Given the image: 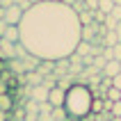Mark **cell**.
Wrapping results in <instances>:
<instances>
[{
  "instance_id": "24",
  "label": "cell",
  "mask_w": 121,
  "mask_h": 121,
  "mask_svg": "<svg viewBox=\"0 0 121 121\" xmlns=\"http://www.w3.org/2000/svg\"><path fill=\"white\" fill-rule=\"evenodd\" d=\"M7 27H9V25H7L5 21L0 18V39H2V34H5V30H7Z\"/></svg>"
},
{
  "instance_id": "9",
  "label": "cell",
  "mask_w": 121,
  "mask_h": 121,
  "mask_svg": "<svg viewBox=\"0 0 121 121\" xmlns=\"http://www.w3.org/2000/svg\"><path fill=\"white\" fill-rule=\"evenodd\" d=\"M12 108H14L12 94H2L0 96V110H2V112H12Z\"/></svg>"
},
{
  "instance_id": "26",
  "label": "cell",
  "mask_w": 121,
  "mask_h": 121,
  "mask_svg": "<svg viewBox=\"0 0 121 121\" xmlns=\"http://www.w3.org/2000/svg\"><path fill=\"white\" fill-rule=\"evenodd\" d=\"M114 32H117V39H119V43H121V23L117 25V30H114Z\"/></svg>"
},
{
  "instance_id": "8",
  "label": "cell",
  "mask_w": 121,
  "mask_h": 121,
  "mask_svg": "<svg viewBox=\"0 0 121 121\" xmlns=\"http://www.w3.org/2000/svg\"><path fill=\"white\" fill-rule=\"evenodd\" d=\"M2 39L12 41V43H21V30H18V25H9L5 30V34H2Z\"/></svg>"
},
{
  "instance_id": "11",
  "label": "cell",
  "mask_w": 121,
  "mask_h": 121,
  "mask_svg": "<svg viewBox=\"0 0 121 121\" xmlns=\"http://www.w3.org/2000/svg\"><path fill=\"white\" fill-rule=\"evenodd\" d=\"M103 112H105V103H103V98H94V103H91V114L101 117Z\"/></svg>"
},
{
  "instance_id": "27",
  "label": "cell",
  "mask_w": 121,
  "mask_h": 121,
  "mask_svg": "<svg viewBox=\"0 0 121 121\" xmlns=\"http://www.w3.org/2000/svg\"><path fill=\"white\" fill-rule=\"evenodd\" d=\"M112 2H114V5H119V7H121V0H112Z\"/></svg>"
},
{
  "instance_id": "10",
  "label": "cell",
  "mask_w": 121,
  "mask_h": 121,
  "mask_svg": "<svg viewBox=\"0 0 121 121\" xmlns=\"http://www.w3.org/2000/svg\"><path fill=\"white\" fill-rule=\"evenodd\" d=\"M103 43H105V48H114L117 43H119V39H117V32H114V30L105 32V39H103Z\"/></svg>"
},
{
  "instance_id": "25",
  "label": "cell",
  "mask_w": 121,
  "mask_h": 121,
  "mask_svg": "<svg viewBox=\"0 0 121 121\" xmlns=\"http://www.w3.org/2000/svg\"><path fill=\"white\" fill-rule=\"evenodd\" d=\"M0 121H9V112H2L0 110Z\"/></svg>"
},
{
  "instance_id": "15",
  "label": "cell",
  "mask_w": 121,
  "mask_h": 121,
  "mask_svg": "<svg viewBox=\"0 0 121 121\" xmlns=\"http://www.w3.org/2000/svg\"><path fill=\"white\" fill-rule=\"evenodd\" d=\"M87 12H98V0H82Z\"/></svg>"
},
{
  "instance_id": "20",
  "label": "cell",
  "mask_w": 121,
  "mask_h": 121,
  "mask_svg": "<svg viewBox=\"0 0 121 121\" xmlns=\"http://www.w3.org/2000/svg\"><path fill=\"white\" fill-rule=\"evenodd\" d=\"M71 85H73V82H71V78H64V80H60V82H57V87H62V89H69Z\"/></svg>"
},
{
  "instance_id": "14",
  "label": "cell",
  "mask_w": 121,
  "mask_h": 121,
  "mask_svg": "<svg viewBox=\"0 0 121 121\" xmlns=\"http://www.w3.org/2000/svg\"><path fill=\"white\" fill-rule=\"evenodd\" d=\"M91 16H94V12H80L78 14V18H80V25L87 27L89 23H91Z\"/></svg>"
},
{
  "instance_id": "1",
  "label": "cell",
  "mask_w": 121,
  "mask_h": 121,
  "mask_svg": "<svg viewBox=\"0 0 121 121\" xmlns=\"http://www.w3.org/2000/svg\"><path fill=\"white\" fill-rule=\"evenodd\" d=\"M21 46L39 62H62L75 55L82 41V25L73 7L46 0L23 14L18 23Z\"/></svg>"
},
{
  "instance_id": "6",
  "label": "cell",
  "mask_w": 121,
  "mask_h": 121,
  "mask_svg": "<svg viewBox=\"0 0 121 121\" xmlns=\"http://www.w3.org/2000/svg\"><path fill=\"white\" fill-rule=\"evenodd\" d=\"M16 46L18 43H12V41H7V39H0V50L5 53V60H16Z\"/></svg>"
},
{
  "instance_id": "29",
  "label": "cell",
  "mask_w": 121,
  "mask_h": 121,
  "mask_svg": "<svg viewBox=\"0 0 121 121\" xmlns=\"http://www.w3.org/2000/svg\"><path fill=\"white\" fill-rule=\"evenodd\" d=\"M112 121H121V117H114V119H112Z\"/></svg>"
},
{
  "instance_id": "4",
  "label": "cell",
  "mask_w": 121,
  "mask_h": 121,
  "mask_svg": "<svg viewBox=\"0 0 121 121\" xmlns=\"http://www.w3.org/2000/svg\"><path fill=\"white\" fill-rule=\"evenodd\" d=\"M23 14H25V12H23L18 5H12V7L5 9V18H2V21H5L7 25H18L21 18H23Z\"/></svg>"
},
{
  "instance_id": "13",
  "label": "cell",
  "mask_w": 121,
  "mask_h": 121,
  "mask_svg": "<svg viewBox=\"0 0 121 121\" xmlns=\"http://www.w3.org/2000/svg\"><path fill=\"white\" fill-rule=\"evenodd\" d=\"M112 9H114V2H112V0H98V12H101V14L108 16Z\"/></svg>"
},
{
  "instance_id": "12",
  "label": "cell",
  "mask_w": 121,
  "mask_h": 121,
  "mask_svg": "<svg viewBox=\"0 0 121 121\" xmlns=\"http://www.w3.org/2000/svg\"><path fill=\"white\" fill-rule=\"evenodd\" d=\"M105 98H108V101H112V103L121 101V89H117V87H108V91H105Z\"/></svg>"
},
{
  "instance_id": "3",
  "label": "cell",
  "mask_w": 121,
  "mask_h": 121,
  "mask_svg": "<svg viewBox=\"0 0 121 121\" xmlns=\"http://www.w3.org/2000/svg\"><path fill=\"white\" fill-rule=\"evenodd\" d=\"M64 101H66V89L62 87H50V91H48V103H50V108L57 110V108H64Z\"/></svg>"
},
{
  "instance_id": "22",
  "label": "cell",
  "mask_w": 121,
  "mask_h": 121,
  "mask_svg": "<svg viewBox=\"0 0 121 121\" xmlns=\"http://www.w3.org/2000/svg\"><path fill=\"white\" fill-rule=\"evenodd\" d=\"M112 87H117V89H121V73H119V75H114V78H112Z\"/></svg>"
},
{
  "instance_id": "28",
  "label": "cell",
  "mask_w": 121,
  "mask_h": 121,
  "mask_svg": "<svg viewBox=\"0 0 121 121\" xmlns=\"http://www.w3.org/2000/svg\"><path fill=\"white\" fill-rule=\"evenodd\" d=\"M2 69H5V64H2V62H0V73H2Z\"/></svg>"
},
{
  "instance_id": "16",
  "label": "cell",
  "mask_w": 121,
  "mask_h": 121,
  "mask_svg": "<svg viewBox=\"0 0 121 121\" xmlns=\"http://www.w3.org/2000/svg\"><path fill=\"white\" fill-rule=\"evenodd\" d=\"M2 94H9V85H7V78L0 75V96Z\"/></svg>"
},
{
  "instance_id": "21",
  "label": "cell",
  "mask_w": 121,
  "mask_h": 121,
  "mask_svg": "<svg viewBox=\"0 0 121 121\" xmlns=\"http://www.w3.org/2000/svg\"><path fill=\"white\" fill-rule=\"evenodd\" d=\"M112 50H114V60H117V62H121V43H117Z\"/></svg>"
},
{
  "instance_id": "17",
  "label": "cell",
  "mask_w": 121,
  "mask_h": 121,
  "mask_svg": "<svg viewBox=\"0 0 121 121\" xmlns=\"http://www.w3.org/2000/svg\"><path fill=\"white\" fill-rule=\"evenodd\" d=\"M110 16H112L114 21H119V23H121V7H119V5H114V9L110 12Z\"/></svg>"
},
{
  "instance_id": "19",
  "label": "cell",
  "mask_w": 121,
  "mask_h": 121,
  "mask_svg": "<svg viewBox=\"0 0 121 121\" xmlns=\"http://www.w3.org/2000/svg\"><path fill=\"white\" fill-rule=\"evenodd\" d=\"M110 112H112V117H121V101H117L114 105H112V110H110Z\"/></svg>"
},
{
  "instance_id": "5",
  "label": "cell",
  "mask_w": 121,
  "mask_h": 121,
  "mask_svg": "<svg viewBox=\"0 0 121 121\" xmlns=\"http://www.w3.org/2000/svg\"><path fill=\"white\" fill-rule=\"evenodd\" d=\"M48 91L50 89L46 87V85H34L32 89H30V101H34V103H48Z\"/></svg>"
},
{
  "instance_id": "30",
  "label": "cell",
  "mask_w": 121,
  "mask_h": 121,
  "mask_svg": "<svg viewBox=\"0 0 121 121\" xmlns=\"http://www.w3.org/2000/svg\"><path fill=\"white\" fill-rule=\"evenodd\" d=\"M119 66H121V62H119Z\"/></svg>"
},
{
  "instance_id": "7",
  "label": "cell",
  "mask_w": 121,
  "mask_h": 121,
  "mask_svg": "<svg viewBox=\"0 0 121 121\" xmlns=\"http://www.w3.org/2000/svg\"><path fill=\"white\" fill-rule=\"evenodd\" d=\"M103 78H110V80H112V78H114V75H119L121 73V66H119V62L117 60H110L108 64H105V66H103Z\"/></svg>"
},
{
  "instance_id": "18",
  "label": "cell",
  "mask_w": 121,
  "mask_h": 121,
  "mask_svg": "<svg viewBox=\"0 0 121 121\" xmlns=\"http://www.w3.org/2000/svg\"><path fill=\"white\" fill-rule=\"evenodd\" d=\"M14 2H16V5H18L23 12H27V9L32 7V2H30V0H14Z\"/></svg>"
},
{
  "instance_id": "2",
  "label": "cell",
  "mask_w": 121,
  "mask_h": 121,
  "mask_svg": "<svg viewBox=\"0 0 121 121\" xmlns=\"http://www.w3.org/2000/svg\"><path fill=\"white\" fill-rule=\"evenodd\" d=\"M91 103H94L91 87L82 85V82H73V85L66 89V101H64L66 119H73V121L87 119V117L91 114Z\"/></svg>"
},
{
  "instance_id": "23",
  "label": "cell",
  "mask_w": 121,
  "mask_h": 121,
  "mask_svg": "<svg viewBox=\"0 0 121 121\" xmlns=\"http://www.w3.org/2000/svg\"><path fill=\"white\" fill-rule=\"evenodd\" d=\"M12 5H16L14 0H0V7H2V9H7V7H12Z\"/></svg>"
}]
</instances>
